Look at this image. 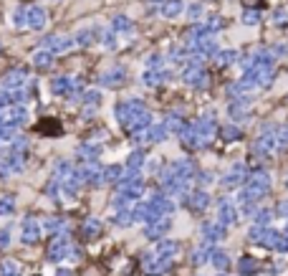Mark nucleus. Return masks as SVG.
Instances as JSON below:
<instances>
[{
  "mask_svg": "<svg viewBox=\"0 0 288 276\" xmlns=\"http://www.w3.org/2000/svg\"><path fill=\"white\" fill-rule=\"evenodd\" d=\"M43 23H46V13H43L41 8H33L31 10V26L33 28H41Z\"/></svg>",
  "mask_w": 288,
  "mask_h": 276,
  "instance_id": "obj_1",
  "label": "nucleus"
},
{
  "mask_svg": "<svg viewBox=\"0 0 288 276\" xmlns=\"http://www.w3.org/2000/svg\"><path fill=\"white\" fill-rule=\"evenodd\" d=\"M162 13L165 15H177L180 13V0H167V3H162Z\"/></svg>",
  "mask_w": 288,
  "mask_h": 276,
  "instance_id": "obj_2",
  "label": "nucleus"
},
{
  "mask_svg": "<svg viewBox=\"0 0 288 276\" xmlns=\"http://www.w3.org/2000/svg\"><path fill=\"white\" fill-rule=\"evenodd\" d=\"M48 61H51V56H48V53H38V56H36V63H41V66H46Z\"/></svg>",
  "mask_w": 288,
  "mask_h": 276,
  "instance_id": "obj_3",
  "label": "nucleus"
},
{
  "mask_svg": "<svg viewBox=\"0 0 288 276\" xmlns=\"http://www.w3.org/2000/svg\"><path fill=\"white\" fill-rule=\"evenodd\" d=\"M246 20H248V23H255L258 15H255V13H248V15H246Z\"/></svg>",
  "mask_w": 288,
  "mask_h": 276,
  "instance_id": "obj_4",
  "label": "nucleus"
},
{
  "mask_svg": "<svg viewBox=\"0 0 288 276\" xmlns=\"http://www.w3.org/2000/svg\"><path fill=\"white\" fill-rule=\"evenodd\" d=\"M243 3H250V8H258V5H260V0H243Z\"/></svg>",
  "mask_w": 288,
  "mask_h": 276,
  "instance_id": "obj_5",
  "label": "nucleus"
}]
</instances>
